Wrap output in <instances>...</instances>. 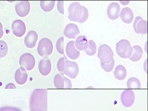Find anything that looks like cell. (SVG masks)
<instances>
[{
  "label": "cell",
  "mask_w": 148,
  "mask_h": 111,
  "mask_svg": "<svg viewBox=\"0 0 148 111\" xmlns=\"http://www.w3.org/2000/svg\"><path fill=\"white\" fill-rule=\"evenodd\" d=\"M79 34V28L77 25L71 23L66 26L64 31V36L69 39H75Z\"/></svg>",
  "instance_id": "cell-14"
},
{
  "label": "cell",
  "mask_w": 148,
  "mask_h": 111,
  "mask_svg": "<svg viewBox=\"0 0 148 111\" xmlns=\"http://www.w3.org/2000/svg\"><path fill=\"white\" fill-rule=\"evenodd\" d=\"M115 60L113 58L110 63L108 64H105L101 62V68L106 72H110L113 69L114 66Z\"/></svg>",
  "instance_id": "cell-28"
},
{
  "label": "cell",
  "mask_w": 148,
  "mask_h": 111,
  "mask_svg": "<svg viewBox=\"0 0 148 111\" xmlns=\"http://www.w3.org/2000/svg\"><path fill=\"white\" fill-rule=\"evenodd\" d=\"M53 84L57 89H71L72 87L71 81L61 74L55 75L53 78Z\"/></svg>",
  "instance_id": "cell-7"
},
{
  "label": "cell",
  "mask_w": 148,
  "mask_h": 111,
  "mask_svg": "<svg viewBox=\"0 0 148 111\" xmlns=\"http://www.w3.org/2000/svg\"><path fill=\"white\" fill-rule=\"evenodd\" d=\"M133 28L137 34L144 35L147 34V21L141 16H137L133 23Z\"/></svg>",
  "instance_id": "cell-9"
},
{
  "label": "cell",
  "mask_w": 148,
  "mask_h": 111,
  "mask_svg": "<svg viewBox=\"0 0 148 111\" xmlns=\"http://www.w3.org/2000/svg\"><path fill=\"white\" fill-rule=\"evenodd\" d=\"M55 3V1H41L40 2V5L43 10L48 12L53 10Z\"/></svg>",
  "instance_id": "cell-24"
},
{
  "label": "cell",
  "mask_w": 148,
  "mask_h": 111,
  "mask_svg": "<svg viewBox=\"0 0 148 111\" xmlns=\"http://www.w3.org/2000/svg\"><path fill=\"white\" fill-rule=\"evenodd\" d=\"M15 10L17 15L20 17H25L30 11V3L28 1H20L15 5Z\"/></svg>",
  "instance_id": "cell-11"
},
{
  "label": "cell",
  "mask_w": 148,
  "mask_h": 111,
  "mask_svg": "<svg viewBox=\"0 0 148 111\" xmlns=\"http://www.w3.org/2000/svg\"><path fill=\"white\" fill-rule=\"evenodd\" d=\"M19 65L27 71H32L34 68L36 61L34 57L30 53L22 54L19 60Z\"/></svg>",
  "instance_id": "cell-8"
},
{
  "label": "cell",
  "mask_w": 148,
  "mask_h": 111,
  "mask_svg": "<svg viewBox=\"0 0 148 111\" xmlns=\"http://www.w3.org/2000/svg\"><path fill=\"white\" fill-rule=\"evenodd\" d=\"M79 72L78 65L76 62L69 61L66 58L64 61V73L71 79H75Z\"/></svg>",
  "instance_id": "cell-6"
},
{
  "label": "cell",
  "mask_w": 148,
  "mask_h": 111,
  "mask_svg": "<svg viewBox=\"0 0 148 111\" xmlns=\"http://www.w3.org/2000/svg\"><path fill=\"white\" fill-rule=\"evenodd\" d=\"M12 29L14 34L18 37L23 36L26 32V25L23 21L19 19L13 21Z\"/></svg>",
  "instance_id": "cell-12"
},
{
  "label": "cell",
  "mask_w": 148,
  "mask_h": 111,
  "mask_svg": "<svg viewBox=\"0 0 148 111\" xmlns=\"http://www.w3.org/2000/svg\"><path fill=\"white\" fill-rule=\"evenodd\" d=\"M97 51V46L95 42L92 40L88 42V46L85 50L86 53L89 56H92L95 55Z\"/></svg>",
  "instance_id": "cell-25"
},
{
  "label": "cell",
  "mask_w": 148,
  "mask_h": 111,
  "mask_svg": "<svg viewBox=\"0 0 148 111\" xmlns=\"http://www.w3.org/2000/svg\"><path fill=\"white\" fill-rule=\"evenodd\" d=\"M88 41L85 36H79L76 40L75 46L78 50H85L88 46Z\"/></svg>",
  "instance_id": "cell-21"
},
{
  "label": "cell",
  "mask_w": 148,
  "mask_h": 111,
  "mask_svg": "<svg viewBox=\"0 0 148 111\" xmlns=\"http://www.w3.org/2000/svg\"><path fill=\"white\" fill-rule=\"evenodd\" d=\"M68 18L71 21L78 22L82 16L83 9L82 6L79 3L75 2L72 3L69 6Z\"/></svg>",
  "instance_id": "cell-5"
},
{
  "label": "cell",
  "mask_w": 148,
  "mask_h": 111,
  "mask_svg": "<svg viewBox=\"0 0 148 111\" xmlns=\"http://www.w3.org/2000/svg\"><path fill=\"white\" fill-rule=\"evenodd\" d=\"M3 34L4 32L3 30V25L0 22V39L3 37Z\"/></svg>",
  "instance_id": "cell-34"
},
{
  "label": "cell",
  "mask_w": 148,
  "mask_h": 111,
  "mask_svg": "<svg viewBox=\"0 0 148 111\" xmlns=\"http://www.w3.org/2000/svg\"><path fill=\"white\" fill-rule=\"evenodd\" d=\"M98 57L101 62L105 64H109L113 59L114 52L109 45H103L98 49Z\"/></svg>",
  "instance_id": "cell-4"
},
{
  "label": "cell",
  "mask_w": 148,
  "mask_h": 111,
  "mask_svg": "<svg viewBox=\"0 0 148 111\" xmlns=\"http://www.w3.org/2000/svg\"><path fill=\"white\" fill-rule=\"evenodd\" d=\"M75 42L70 41L67 43L66 47V53L69 58L72 60H76L79 57L80 51L77 50L75 47Z\"/></svg>",
  "instance_id": "cell-16"
},
{
  "label": "cell",
  "mask_w": 148,
  "mask_h": 111,
  "mask_svg": "<svg viewBox=\"0 0 148 111\" xmlns=\"http://www.w3.org/2000/svg\"><path fill=\"white\" fill-rule=\"evenodd\" d=\"M115 78L119 80H123L127 76V71L124 66L120 65L117 66L114 72Z\"/></svg>",
  "instance_id": "cell-22"
},
{
  "label": "cell",
  "mask_w": 148,
  "mask_h": 111,
  "mask_svg": "<svg viewBox=\"0 0 148 111\" xmlns=\"http://www.w3.org/2000/svg\"><path fill=\"white\" fill-rule=\"evenodd\" d=\"M14 79L18 84L23 85L26 83L28 79V74L26 70L22 67L17 69L14 75Z\"/></svg>",
  "instance_id": "cell-18"
},
{
  "label": "cell",
  "mask_w": 148,
  "mask_h": 111,
  "mask_svg": "<svg viewBox=\"0 0 148 111\" xmlns=\"http://www.w3.org/2000/svg\"><path fill=\"white\" fill-rule=\"evenodd\" d=\"M5 89H9V88H16V86L12 83L8 84L5 86Z\"/></svg>",
  "instance_id": "cell-33"
},
{
  "label": "cell",
  "mask_w": 148,
  "mask_h": 111,
  "mask_svg": "<svg viewBox=\"0 0 148 111\" xmlns=\"http://www.w3.org/2000/svg\"><path fill=\"white\" fill-rule=\"evenodd\" d=\"M121 7L118 3H112L108 7L107 14L111 20H116L119 18Z\"/></svg>",
  "instance_id": "cell-13"
},
{
  "label": "cell",
  "mask_w": 148,
  "mask_h": 111,
  "mask_svg": "<svg viewBox=\"0 0 148 111\" xmlns=\"http://www.w3.org/2000/svg\"><path fill=\"white\" fill-rule=\"evenodd\" d=\"M83 9V14L81 18L80 19L79 21H78L79 23H83L86 21L87 20L88 18V10L84 6H82Z\"/></svg>",
  "instance_id": "cell-30"
},
{
  "label": "cell",
  "mask_w": 148,
  "mask_h": 111,
  "mask_svg": "<svg viewBox=\"0 0 148 111\" xmlns=\"http://www.w3.org/2000/svg\"><path fill=\"white\" fill-rule=\"evenodd\" d=\"M56 48L58 53L64 54V37H61L57 40L56 43Z\"/></svg>",
  "instance_id": "cell-27"
},
{
  "label": "cell",
  "mask_w": 148,
  "mask_h": 111,
  "mask_svg": "<svg viewBox=\"0 0 148 111\" xmlns=\"http://www.w3.org/2000/svg\"><path fill=\"white\" fill-rule=\"evenodd\" d=\"M0 111H23L21 109L13 106H5L0 108Z\"/></svg>",
  "instance_id": "cell-31"
},
{
  "label": "cell",
  "mask_w": 148,
  "mask_h": 111,
  "mask_svg": "<svg viewBox=\"0 0 148 111\" xmlns=\"http://www.w3.org/2000/svg\"><path fill=\"white\" fill-rule=\"evenodd\" d=\"M53 46L51 41L47 38L40 40L37 48L39 55L44 58H47L52 53Z\"/></svg>",
  "instance_id": "cell-3"
},
{
  "label": "cell",
  "mask_w": 148,
  "mask_h": 111,
  "mask_svg": "<svg viewBox=\"0 0 148 111\" xmlns=\"http://www.w3.org/2000/svg\"><path fill=\"white\" fill-rule=\"evenodd\" d=\"M135 99V94L131 89H125L121 93V96L122 103L126 108H129L133 105Z\"/></svg>",
  "instance_id": "cell-10"
},
{
  "label": "cell",
  "mask_w": 148,
  "mask_h": 111,
  "mask_svg": "<svg viewBox=\"0 0 148 111\" xmlns=\"http://www.w3.org/2000/svg\"><path fill=\"white\" fill-rule=\"evenodd\" d=\"M132 48L133 51L130 60L133 62H137L140 61L143 57V49L140 46L135 45Z\"/></svg>",
  "instance_id": "cell-20"
},
{
  "label": "cell",
  "mask_w": 148,
  "mask_h": 111,
  "mask_svg": "<svg viewBox=\"0 0 148 111\" xmlns=\"http://www.w3.org/2000/svg\"><path fill=\"white\" fill-rule=\"evenodd\" d=\"M39 71L43 76H47L51 71V65L48 58H45L40 61L39 63Z\"/></svg>",
  "instance_id": "cell-15"
},
{
  "label": "cell",
  "mask_w": 148,
  "mask_h": 111,
  "mask_svg": "<svg viewBox=\"0 0 148 111\" xmlns=\"http://www.w3.org/2000/svg\"><path fill=\"white\" fill-rule=\"evenodd\" d=\"M30 111H47V90L36 89L32 91L29 101Z\"/></svg>",
  "instance_id": "cell-1"
},
{
  "label": "cell",
  "mask_w": 148,
  "mask_h": 111,
  "mask_svg": "<svg viewBox=\"0 0 148 111\" xmlns=\"http://www.w3.org/2000/svg\"><path fill=\"white\" fill-rule=\"evenodd\" d=\"M8 47L7 44L4 41H0V58L5 57L7 54Z\"/></svg>",
  "instance_id": "cell-26"
},
{
  "label": "cell",
  "mask_w": 148,
  "mask_h": 111,
  "mask_svg": "<svg viewBox=\"0 0 148 111\" xmlns=\"http://www.w3.org/2000/svg\"><path fill=\"white\" fill-rule=\"evenodd\" d=\"M119 16L123 22L130 24L133 21L134 14L132 10L129 8H124L122 9Z\"/></svg>",
  "instance_id": "cell-19"
},
{
  "label": "cell",
  "mask_w": 148,
  "mask_h": 111,
  "mask_svg": "<svg viewBox=\"0 0 148 111\" xmlns=\"http://www.w3.org/2000/svg\"><path fill=\"white\" fill-rule=\"evenodd\" d=\"M116 51L120 57L123 58H127L131 56L133 49L129 41L123 39L117 43Z\"/></svg>",
  "instance_id": "cell-2"
},
{
  "label": "cell",
  "mask_w": 148,
  "mask_h": 111,
  "mask_svg": "<svg viewBox=\"0 0 148 111\" xmlns=\"http://www.w3.org/2000/svg\"><path fill=\"white\" fill-rule=\"evenodd\" d=\"M64 1H58L57 5L58 11L62 14H64Z\"/></svg>",
  "instance_id": "cell-32"
},
{
  "label": "cell",
  "mask_w": 148,
  "mask_h": 111,
  "mask_svg": "<svg viewBox=\"0 0 148 111\" xmlns=\"http://www.w3.org/2000/svg\"><path fill=\"white\" fill-rule=\"evenodd\" d=\"M38 39V35L36 32L34 31L29 32L24 39V43L27 47L33 48L36 44Z\"/></svg>",
  "instance_id": "cell-17"
},
{
  "label": "cell",
  "mask_w": 148,
  "mask_h": 111,
  "mask_svg": "<svg viewBox=\"0 0 148 111\" xmlns=\"http://www.w3.org/2000/svg\"><path fill=\"white\" fill-rule=\"evenodd\" d=\"M64 57H61L58 60L57 64V68L58 70L62 75H64V63L66 58V56L64 55Z\"/></svg>",
  "instance_id": "cell-29"
},
{
  "label": "cell",
  "mask_w": 148,
  "mask_h": 111,
  "mask_svg": "<svg viewBox=\"0 0 148 111\" xmlns=\"http://www.w3.org/2000/svg\"><path fill=\"white\" fill-rule=\"evenodd\" d=\"M127 86L128 89H140L141 83L137 78L132 77L127 81Z\"/></svg>",
  "instance_id": "cell-23"
}]
</instances>
